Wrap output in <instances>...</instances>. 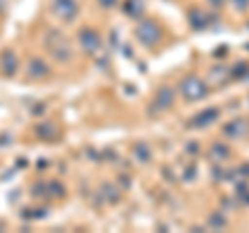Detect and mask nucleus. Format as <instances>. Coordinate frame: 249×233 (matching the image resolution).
Instances as JSON below:
<instances>
[{
	"label": "nucleus",
	"mask_w": 249,
	"mask_h": 233,
	"mask_svg": "<svg viewBox=\"0 0 249 233\" xmlns=\"http://www.w3.org/2000/svg\"><path fill=\"white\" fill-rule=\"evenodd\" d=\"M208 2L212 4L214 9H222V6H224V0H208Z\"/></svg>",
	"instance_id": "obj_24"
},
{
	"label": "nucleus",
	"mask_w": 249,
	"mask_h": 233,
	"mask_svg": "<svg viewBox=\"0 0 249 233\" xmlns=\"http://www.w3.org/2000/svg\"><path fill=\"white\" fill-rule=\"evenodd\" d=\"M187 152H189V154H197L199 152V144L197 142H189V144H187Z\"/></svg>",
	"instance_id": "obj_23"
},
{
	"label": "nucleus",
	"mask_w": 249,
	"mask_h": 233,
	"mask_svg": "<svg viewBox=\"0 0 249 233\" xmlns=\"http://www.w3.org/2000/svg\"><path fill=\"white\" fill-rule=\"evenodd\" d=\"M232 4H235V9L241 13H245L249 9V0H232Z\"/></svg>",
	"instance_id": "obj_21"
},
{
	"label": "nucleus",
	"mask_w": 249,
	"mask_h": 233,
	"mask_svg": "<svg viewBox=\"0 0 249 233\" xmlns=\"http://www.w3.org/2000/svg\"><path fill=\"white\" fill-rule=\"evenodd\" d=\"M143 11H145L143 0H124V4H123V13L131 19H139L143 15Z\"/></svg>",
	"instance_id": "obj_11"
},
{
	"label": "nucleus",
	"mask_w": 249,
	"mask_h": 233,
	"mask_svg": "<svg viewBox=\"0 0 249 233\" xmlns=\"http://www.w3.org/2000/svg\"><path fill=\"white\" fill-rule=\"evenodd\" d=\"M181 94L185 100L189 102H197V100H204L208 96V85L204 79H199L197 75H187L181 79Z\"/></svg>",
	"instance_id": "obj_3"
},
{
	"label": "nucleus",
	"mask_w": 249,
	"mask_h": 233,
	"mask_svg": "<svg viewBox=\"0 0 249 233\" xmlns=\"http://www.w3.org/2000/svg\"><path fill=\"white\" fill-rule=\"evenodd\" d=\"M123 54H124V57H127V58L133 57V52H131V46H123Z\"/></svg>",
	"instance_id": "obj_26"
},
{
	"label": "nucleus",
	"mask_w": 249,
	"mask_h": 233,
	"mask_svg": "<svg viewBox=\"0 0 249 233\" xmlns=\"http://www.w3.org/2000/svg\"><path fill=\"white\" fill-rule=\"evenodd\" d=\"M52 13L58 19L71 23L79 15V4H77V0H52Z\"/></svg>",
	"instance_id": "obj_5"
},
{
	"label": "nucleus",
	"mask_w": 249,
	"mask_h": 233,
	"mask_svg": "<svg viewBox=\"0 0 249 233\" xmlns=\"http://www.w3.org/2000/svg\"><path fill=\"white\" fill-rule=\"evenodd\" d=\"M27 73H29L31 79H44V77L50 75V69H48V65H46L44 60L31 58V63L27 65Z\"/></svg>",
	"instance_id": "obj_10"
},
{
	"label": "nucleus",
	"mask_w": 249,
	"mask_h": 233,
	"mask_svg": "<svg viewBox=\"0 0 249 233\" xmlns=\"http://www.w3.org/2000/svg\"><path fill=\"white\" fill-rule=\"evenodd\" d=\"M245 131H247V125H245L243 119H232L229 123H224V127H222V134L227 136V137H231V139L243 137Z\"/></svg>",
	"instance_id": "obj_9"
},
{
	"label": "nucleus",
	"mask_w": 249,
	"mask_h": 233,
	"mask_svg": "<svg viewBox=\"0 0 249 233\" xmlns=\"http://www.w3.org/2000/svg\"><path fill=\"white\" fill-rule=\"evenodd\" d=\"M46 194L50 198H60V196H65V188L58 181H48L46 183Z\"/></svg>",
	"instance_id": "obj_18"
},
{
	"label": "nucleus",
	"mask_w": 249,
	"mask_h": 233,
	"mask_svg": "<svg viewBox=\"0 0 249 233\" xmlns=\"http://www.w3.org/2000/svg\"><path fill=\"white\" fill-rule=\"evenodd\" d=\"M208 227L212 229H224L227 227V216H224L222 213H212L208 219Z\"/></svg>",
	"instance_id": "obj_16"
},
{
	"label": "nucleus",
	"mask_w": 249,
	"mask_h": 233,
	"mask_svg": "<svg viewBox=\"0 0 249 233\" xmlns=\"http://www.w3.org/2000/svg\"><path fill=\"white\" fill-rule=\"evenodd\" d=\"M247 50H249V44H247Z\"/></svg>",
	"instance_id": "obj_29"
},
{
	"label": "nucleus",
	"mask_w": 249,
	"mask_h": 233,
	"mask_svg": "<svg viewBox=\"0 0 249 233\" xmlns=\"http://www.w3.org/2000/svg\"><path fill=\"white\" fill-rule=\"evenodd\" d=\"M4 4H6V0H0V11L4 9Z\"/></svg>",
	"instance_id": "obj_28"
},
{
	"label": "nucleus",
	"mask_w": 249,
	"mask_h": 233,
	"mask_svg": "<svg viewBox=\"0 0 249 233\" xmlns=\"http://www.w3.org/2000/svg\"><path fill=\"white\" fill-rule=\"evenodd\" d=\"M196 177H197V167H196V165H191V167H187V169H185L183 181H193Z\"/></svg>",
	"instance_id": "obj_19"
},
{
	"label": "nucleus",
	"mask_w": 249,
	"mask_h": 233,
	"mask_svg": "<svg viewBox=\"0 0 249 233\" xmlns=\"http://www.w3.org/2000/svg\"><path fill=\"white\" fill-rule=\"evenodd\" d=\"M175 104V88L173 85H160L158 92H156V98L150 106V115L156 116V113L162 111H170Z\"/></svg>",
	"instance_id": "obj_4"
},
{
	"label": "nucleus",
	"mask_w": 249,
	"mask_h": 233,
	"mask_svg": "<svg viewBox=\"0 0 249 233\" xmlns=\"http://www.w3.org/2000/svg\"><path fill=\"white\" fill-rule=\"evenodd\" d=\"M104 194H106V196H110V202H119V192H116L114 188H112V185H104Z\"/></svg>",
	"instance_id": "obj_20"
},
{
	"label": "nucleus",
	"mask_w": 249,
	"mask_h": 233,
	"mask_svg": "<svg viewBox=\"0 0 249 233\" xmlns=\"http://www.w3.org/2000/svg\"><path fill=\"white\" fill-rule=\"evenodd\" d=\"M218 116H220V108H216V106L206 108V111H201V113H197L196 116H193L191 125L193 127H210L214 121H218Z\"/></svg>",
	"instance_id": "obj_7"
},
{
	"label": "nucleus",
	"mask_w": 249,
	"mask_h": 233,
	"mask_svg": "<svg viewBox=\"0 0 249 233\" xmlns=\"http://www.w3.org/2000/svg\"><path fill=\"white\" fill-rule=\"evenodd\" d=\"M135 38H137L139 44L145 46V48H154V46L162 40V27L154 19H143L135 27Z\"/></svg>",
	"instance_id": "obj_2"
},
{
	"label": "nucleus",
	"mask_w": 249,
	"mask_h": 233,
	"mask_svg": "<svg viewBox=\"0 0 249 233\" xmlns=\"http://www.w3.org/2000/svg\"><path fill=\"white\" fill-rule=\"evenodd\" d=\"M189 25L191 29H196V32H204V29L210 25V17L208 13H204L199 9V6H193V9H189Z\"/></svg>",
	"instance_id": "obj_8"
},
{
	"label": "nucleus",
	"mask_w": 249,
	"mask_h": 233,
	"mask_svg": "<svg viewBox=\"0 0 249 233\" xmlns=\"http://www.w3.org/2000/svg\"><path fill=\"white\" fill-rule=\"evenodd\" d=\"M133 152H135V158L142 162V165H145V162L152 160V150H150V146L147 144H137L133 148Z\"/></svg>",
	"instance_id": "obj_13"
},
{
	"label": "nucleus",
	"mask_w": 249,
	"mask_h": 233,
	"mask_svg": "<svg viewBox=\"0 0 249 233\" xmlns=\"http://www.w3.org/2000/svg\"><path fill=\"white\" fill-rule=\"evenodd\" d=\"M100 4L106 6V9H112V6L116 4V0H100Z\"/></svg>",
	"instance_id": "obj_25"
},
{
	"label": "nucleus",
	"mask_w": 249,
	"mask_h": 233,
	"mask_svg": "<svg viewBox=\"0 0 249 233\" xmlns=\"http://www.w3.org/2000/svg\"><path fill=\"white\" fill-rule=\"evenodd\" d=\"M44 46L52 54V58L58 60V63H69L73 58V44L60 29H50L44 36Z\"/></svg>",
	"instance_id": "obj_1"
},
{
	"label": "nucleus",
	"mask_w": 249,
	"mask_h": 233,
	"mask_svg": "<svg viewBox=\"0 0 249 233\" xmlns=\"http://www.w3.org/2000/svg\"><path fill=\"white\" fill-rule=\"evenodd\" d=\"M17 57H15V52H4L2 57H0V69H2L4 75H15L17 73Z\"/></svg>",
	"instance_id": "obj_12"
},
{
	"label": "nucleus",
	"mask_w": 249,
	"mask_h": 233,
	"mask_svg": "<svg viewBox=\"0 0 249 233\" xmlns=\"http://www.w3.org/2000/svg\"><path fill=\"white\" fill-rule=\"evenodd\" d=\"M229 54V46H218V50H214V57L220 58V57H227Z\"/></svg>",
	"instance_id": "obj_22"
},
{
	"label": "nucleus",
	"mask_w": 249,
	"mask_h": 233,
	"mask_svg": "<svg viewBox=\"0 0 249 233\" xmlns=\"http://www.w3.org/2000/svg\"><path fill=\"white\" fill-rule=\"evenodd\" d=\"M243 202H245V204L249 206V194H245V196H243Z\"/></svg>",
	"instance_id": "obj_27"
},
{
	"label": "nucleus",
	"mask_w": 249,
	"mask_h": 233,
	"mask_svg": "<svg viewBox=\"0 0 249 233\" xmlns=\"http://www.w3.org/2000/svg\"><path fill=\"white\" fill-rule=\"evenodd\" d=\"M210 156H212L214 160H224V158H229V156H231L229 146H224V144H212V148H210Z\"/></svg>",
	"instance_id": "obj_15"
},
{
	"label": "nucleus",
	"mask_w": 249,
	"mask_h": 233,
	"mask_svg": "<svg viewBox=\"0 0 249 233\" xmlns=\"http://www.w3.org/2000/svg\"><path fill=\"white\" fill-rule=\"evenodd\" d=\"M37 136L44 137V139H54V137L58 136V131H56V127H54L52 123H46V125L37 127Z\"/></svg>",
	"instance_id": "obj_17"
},
{
	"label": "nucleus",
	"mask_w": 249,
	"mask_h": 233,
	"mask_svg": "<svg viewBox=\"0 0 249 233\" xmlns=\"http://www.w3.org/2000/svg\"><path fill=\"white\" fill-rule=\"evenodd\" d=\"M249 73V63L247 60H241V63H235L231 69V77L232 79H245Z\"/></svg>",
	"instance_id": "obj_14"
},
{
	"label": "nucleus",
	"mask_w": 249,
	"mask_h": 233,
	"mask_svg": "<svg viewBox=\"0 0 249 233\" xmlns=\"http://www.w3.org/2000/svg\"><path fill=\"white\" fill-rule=\"evenodd\" d=\"M79 44L85 54H96L100 48H102V38H100V34L96 32V29H89V27H83L79 29Z\"/></svg>",
	"instance_id": "obj_6"
}]
</instances>
